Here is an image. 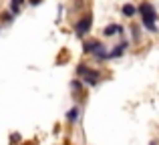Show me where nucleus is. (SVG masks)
<instances>
[{
    "label": "nucleus",
    "mask_w": 159,
    "mask_h": 145,
    "mask_svg": "<svg viewBox=\"0 0 159 145\" xmlns=\"http://www.w3.org/2000/svg\"><path fill=\"white\" fill-rule=\"evenodd\" d=\"M91 26H93V16L85 14L79 18V22L75 24V34L77 36H85L87 32H91Z\"/></svg>",
    "instance_id": "1"
},
{
    "label": "nucleus",
    "mask_w": 159,
    "mask_h": 145,
    "mask_svg": "<svg viewBox=\"0 0 159 145\" xmlns=\"http://www.w3.org/2000/svg\"><path fill=\"white\" fill-rule=\"evenodd\" d=\"M81 81L85 83V85L89 87H97L99 83H101V71H97V69H87V73L81 77Z\"/></svg>",
    "instance_id": "2"
},
{
    "label": "nucleus",
    "mask_w": 159,
    "mask_h": 145,
    "mask_svg": "<svg viewBox=\"0 0 159 145\" xmlns=\"http://www.w3.org/2000/svg\"><path fill=\"white\" fill-rule=\"evenodd\" d=\"M137 12L141 14V18H151V20H157V18H159L155 6H153L151 2H141L139 8H137Z\"/></svg>",
    "instance_id": "3"
},
{
    "label": "nucleus",
    "mask_w": 159,
    "mask_h": 145,
    "mask_svg": "<svg viewBox=\"0 0 159 145\" xmlns=\"http://www.w3.org/2000/svg\"><path fill=\"white\" fill-rule=\"evenodd\" d=\"M103 47H105V44H103L101 40L91 39V40H85V44H83V52H87V55H95V52L101 51Z\"/></svg>",
    "instance_id": "4"
},
{
    "label": "nucleus",
    "mask_w": 159,
    "mask_h": 145,
    "mask_svg": "<svg viewBox=\"0 0 159 145\" xmlns=\"http://www.w3.org/2000/svg\"><path fill=\"white\" fill-rule=\"evenodd\" d=\"M127 48H129V40H121L119 44H117L113 51H109V61H113V59H119V57H123L125 52H127Z\"/></svg>",
    "instance_id": "5"
},
{
    "label": "nucleus",
    "mask_w": 159,
    "mask_h": 145,
    "mask_svg": "<svg viewBox=\"0 0 159 145\" xmlns=\"http://www.w3.org/2000/svg\"><path fill=\"white\" fill-rule=\"evenodd\" d=\"M123 32H125V28L121 24H107L103 28V34L105 36H115V34H123Z\"/></svg>",
    "instance_id": "6"
},
{
    "label": "nucleus",
    "mask_w": 159,
    "mask_h": 145,
    "mask_svg": "<svg viewBox=\"0 0 159 145\" xmlns=\"http://www.w3.org/2000/svg\"><path fill=\"white\" fill-rule=\"evenodd\" d=\"M79 117H81V109H79V107H73V109L66 113V121L69 123H77Z\"/></svg>",
    "instance_id": "7"
},
{
    "label": "nucleus",
    "mask_w": 159,
    "mask_h": 145,
    "mask_svg": "<svg viewBox=\"0 0 159 145\" xmlns=\"http://www.w3.org/2000/svg\"><path fill=\"white\" fill-rule=\"evenodd\" d=\"M121 12H123V16H127V18H133V16L137 14V8L133 6V4H123Z\"/></svg>",
    "instance_id": "8"
},
{
    "label": "nucleus",
    "mask_w": 159,
    "mask_h": 145,
    "mask_svg": "<svg viewBox=\"0 0 159 145\" xmlns=\"http://www.w3.org/2000/svg\"><path fill=\"white\" fill-rule=\"evenodd\" d=\"M22 4H24V0H10V14L12 16L20 14V6Z\"/></svg>",
    "instance_id": "9"
},
{
    "label": "nucleus",
    "mask_w": 159,
    "mask_h": 145,
    "mask_svg": "<svg viewBox=\"0 0 159 145\" xmlns=\"http://www.w3.org/2000/svg\"><path fill=\"white\" fill-rule=\"evenodd\" d=\"M70 89H73L75 93H81L83 91V81H70Z\"/></svg>",
    "instance_id": "10"
},
{
    "label": "nucleus",
    "mask_w": 159,
    "mask_h": 145,
    "mask_svg": "<svg viewBox=\"0 0 159 145\" xmlns=\"http://www.w3.org/2000/svg\"><path fill=\"white\" fill-rule=\"evenodd\" d=\"M131 32H133V43H139V40H141V34H139V26H133V28H131Z\"/></svg>",
    "instance_id": "11"
},
{
    "label": "nucleus",
    "mask_w": 159,
    "mask_h": 145,
    "mask_svg": "<svg viewBox=\"0 0 159 145\" xmlns=\"http://www.w3.org/2000/svg\"><path fill=\"white\" fill-rule=\"evenodd\" d=\"M87 69H89V67H87L85 63H81V65H79V67H77V75H79V77H83V75L87 73Z\"/></svg>",
    "instance_id": "12"
},
{
    "label": "nucleus",
    "mask_w": 159,
    "mask_h": 145,
    "mask_svg": "<svg viewBox=\"0 0 159 145\" xmlns=\"http://www.w3.org/2000/svg\"><path fill=\"white\" fill-rule=\"evenodd\" d=\"M12 18H14V16H12L10 12H4V14H2V20H4V22H10Z\"/></svg>",
    "instance_id": "13"
},
{
    "label": "nucleus",
    "mask_w": 159,
    "mask_h": 145,
    "mask_svg": "<svg viewBox=\"0 0 159 145\" xmlns=\"http://www.w3.org/2000/svg\"><path fill=\"white\" fill-rule=\"evenodd\" d=\"M28 2H30V6H39V4L43 2V0H28Z\"/></svg>",
    "instance_id": "14"
},
{
    "label": "nucleus",
    "mask_w": 159,
    "mask_h": 145,
    "mask_svg": "<svg viewBox=\"0 0 159 145\" xmlns=\"http://www.w3.org/2000/svg\"><path fill=\"white\" fill-rule=\"evenodd\" d=\"M149 145H157V143H155V141H151V143H149Z\"/></svg>",
    "instance_id": "15"
},
{
    "label": "nucleus",
    "mask_w": 159,
    "mask_h": 145,
    "mask_svg": "<svg viewBox=\"0 0 159 145\" xmlns=\"http://www.w3.org/2000/svg\"><path fill=\"white\" fill-rule=\"evenodd\" d=\"M24 145H26V143H24Z\"/></svg>",
    "instance_id": "16"
}]
</instances>
